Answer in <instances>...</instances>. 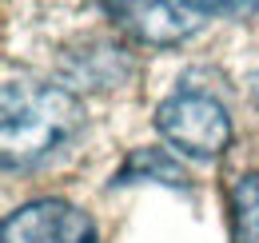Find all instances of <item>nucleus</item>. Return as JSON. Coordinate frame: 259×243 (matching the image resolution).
<instances>
[{
    "instance_id": "nucleus-1",
    "label": "nucleus",
    "mask_w": 259,
    "mask_h": 243,
    "mask_svg": "<svg viewBox=\"0 0 259 243\" xmlns=\"http://www.w3.org/2000/svg\"><path fill=\"white\" fill-rule=\"evenodd\" d=\"M80 100L60 84L8 76L0 92V159L4 172H36L80 136Z\"/></svg>"
},
{
    "instance_id": "nucleus-2",
    "label": "nucleus",
    "mask_w": 259,
    "mask_h": 243,
    "mask_svg": "<svg viewBox=\"0 0 259 243\" xmlns=\"http://www.w3.org/2000/svg\"><path fill=\"white\" fill-rule=\"evenodd\" d=\"M156 132L188 159H215L231 144V116L220 96L203 88H176L156 108Z\"/></svg>"
},
{
    "instance_id": "nucleus-3",
    "label": "nucleus",
    "mask_w": 259,
    "mask_h": 243,
    "mask_svg": "<svg viewBox=\"0 0 259 243\" xmlns=\"http://www.w3.org/2000/svg\"><path fill=\"white\" fill-rule=\"evenodd\" d=\"M0 243H96V223L68 199H32L8 212Z\"/></svg>"
},
{
    "instance_id": "nucleus-4",
    "label": "nucleus",
    "mask_w": 259,
    "mask_h": 243,
    "mask_svg": "<svg viewBox=\"0 0 259 243\" xmlns=\"http://www.w3.org/2000/svg\"><path fill=\"white\" fill-rule=\"evenodd\" d=\"M100 4H104L108 20L140 44L167 48L195 32V20L176 0H100Z\"/></svg>"
},
{
    "instance_id": "nucleus-5",
    "label": "nucleus",
    "mask_w": 259,
    "mask_h": 243,
    "mask_svg": "<svg viewBox=\"0 0 259 243\" xmlns=\"http://www.w3.org/2000/svg\"><path fill=\"white\" fill-rule=\"evenodd\" d=\"M136 180H160L167 187H180L184 183V168L163 148H136L128 155V164L112 176V183H136Z\"/></svg>"
},
{
    "instance_id": "nucleus-6",
    "label": "nucleus",
    "mask_w": 259,
    "mask_h": 243,
    "mask_svg": "<svg viewBox=\"0 0 259 243\" xmlns=\"http://www.w3.org/2000/svg\"><path fill=\"white\" fill-rule=\"evenodd\" d=\"M231 219H235V243H259V172L235 180Z\"/></svg>"
},
{
    "instance_id": "nucleus-7",
    "label": "nucleus",
    "mask_w": 259,
    "mask_h": 243,
    "mask_svg": "<svg viewBox=\"0 0 259 243\" xmlns=\"http://www.w3.org/2000/svg\"><path fill=\"white\" fill-rule=\"evenodd\" d=\"M192 12H247L255 0H184Z\"/></svg>"
}]
</instances>
